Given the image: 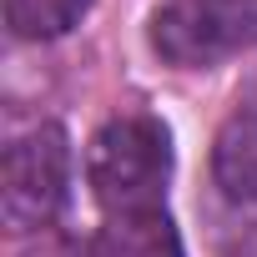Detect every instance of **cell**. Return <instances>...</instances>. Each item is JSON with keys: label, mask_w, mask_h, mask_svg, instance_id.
<instances>
[{"label": "cell", "mask_w": 257, "mask_h": 257, "mask_svg": "<svg viewBox=\"0 0 257 257\" xmlns=\"http://www.w3.org/2000/svg\"><path fill=\"white\" fill-rule=\"evenodd\" d=\"M212 177L227 202L252 207L257 202V106H242L212 147Z\"/></svg>", "instance_id": "cell-4"}, {"label": "cell", "mask_w": 257, "mask_h": 257, "mask_svg": "<svg viewBox=\"0 0 257 257\" xmlns=\"http://www.w3.org/2000/svg\"><path fill=\"white\" fill-rule=\"evenodd\" d=\"M257 46V0H162L152 51L177 71H212Z\"/></svg>", "instance_id": "cell-2"}, {"label": "cell", "mask_w": 257, "mask_h": 257, "mask_svg": "<svg viewBox=\"0 0 257 257\" xmlns=\"http://www.w3.org/2000/svg\"><path fill=\"white\" fill-rule=\"evenodd\" d=\"M91 257H187V252L167 212H132L101 227Z\"/></svg>", "instance_id": "cell-5"}, {"label": "cell", "mask_w": 257, "mask_h": 257, "mask_svg": "<svg viewBox=\"0 0 257 257\" xmlns=\"http://www.w3.org/2000/svg\"><path fill=\"white\" fill-rule=\"evenodd\" d=\"M86 182L111 217L162 212V197L172 182V132L157 116L106 121L86 147Z\"/></svg>", "instance_id": "cell-1"}, {"label": "cell", "mask_w": 257, "mask_h": 257, "mask_svg": "<svg viewBox=\"0 0 257 257\" xmlns=\"http://www.w3.org/2000/svg\"><path fill=\"white\" fill-rule=\"evenodd\" d=\"M71 192V137L56 121H41L6 147V177H0V207L11 232L46 227Z\"/></svg>", "instance_id": "cell-3"}, {"label": "cell", "mask_w": 257, "mask_h": 257, "mask_svg": "<svg viewBox=\"0 0 257 257\" xmlns=\"http://www.w3.org/2000/svg\"><path fill=\"white\" fill-rule=\"evenodd\" d=\"M86 11L91 0H6V26L21 41H56L71 26H81Z\"/></svg>", "instance_id": "cell-6"}]
</instances>
